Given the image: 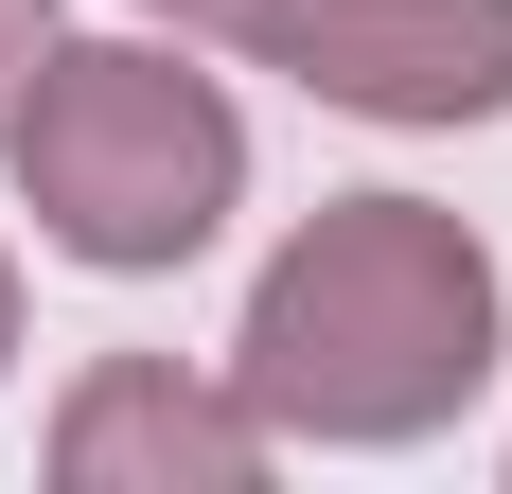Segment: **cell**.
<instances>
[{"label": "cell", "instance_id": "6", "mask_svg": "<svg viewBox=\"0 0 512 494\" xmlns=\"http://www.w3.org/2000/svg\"><path fill=\"white\" fill-rule=\"evenodd\" d=\"M159 18H248V0H159Z\"/></svg>", "mask_w": 512, "mask_h": 494}, {"label": "cell", "instance_id": "4", "mask_svg": "<svg viewBox=\"0 0 512 494\" xmlns=\"http://www.w3.org/2000/svg\"><path fill=\"white\" fill-rule=\"evenodd\" d=\"M53 459H71V477H248L265 424H248V406H212V389H177L159 353H124V371H89V389H71Z\"/></svg>", "mask_w": 512, "mask_h": 494}, {"label": "cell", "instance_id": "7", "mask_svg": "<svg viewBox=\"0 0 512 494\" xmlns=\"http://www.w3.org/2000/svg\"><path fill=\"white\" fill-rule=\"evenodd\" d=\"M0 336H18V283H0Z\"/></svg>", "mask_w": 512, "mask_h": 494}, {"label": "cell", "instance_id": "2", "mask_svg": "<svg viewBox=\"0 0 512 494\" xmlns=\"http://www.w3.org/2000/svg\"><path fill=\"white\" fill-rule=\"evenodd\" d=\"M18 177H36V230L71 265H177L212 247L230 177H248V124L212 71L177 53H36V89H18Z\"/></svg>", "mask_w": 512, "mask_h": 494}, {"label": "cell", "instance_id": "3", "mask_svg": "<svg viewBox=\"0 0 512 494\" xmlns=\"http://www.w3.org/2000/svg\"><path fill=\"white\" fill-rule=\"evenodd\" d=\"M230 36L371 124H495L512 106V0H248Z\"/></svg>", "mask_w": 512, "mask_h": 494}, {"label": "cell", "instance_id": "5", "mask_svg": "<svg viewBox=\"0 0 512 494\" xmlns=\"http://www.w3.org/2000/svg\"><path fill=\"white\" fill-rule=\"evenodd\" d=\"M36 53H53V0H0V142H18V89H36Z\"/></svg>", "mask_w": 512, "mask_h": 494}, {"label": "cell", "instance_id": "1", "mask_svg": "<svg viewBox=\"0 0 512 494\" xmlns=\"http://www.w3.org/2000/svg\"><path fill=\"white\" fill-rule=\"evenodd\" d=\"M495 353V265L424 195H336L248 300V406L318 442H407Z\"/></svg>", "mask_w": 512, "mask_h": 494}]
</instances>
